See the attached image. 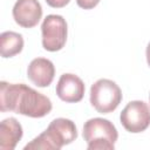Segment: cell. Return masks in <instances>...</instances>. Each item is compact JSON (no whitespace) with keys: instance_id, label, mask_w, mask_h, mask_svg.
I'll use <instances>...</instances> for the list:
<instances>
[{"instance_id":"1","label":"cell","mask_w":150,"mask_h":150,"mask_svg":"<svg viewBox=\"0 0 150 150\" xmlns=\"http://www.w3.org/2000/svg\"><path fill=\"white\" fill-rule=\"evenodd\" d=\"M52 101L25 83H0V110L40 118L52 110Z\"/></svg>"},{"instance_id":"2","label":"cell","mask_w":150,"mask_h":150,"mask_svg":"<svg viewBox=\"0 0 150 150\" xmlns=\"http://www.w3.org/2000/svg\"><path fill=\"white\" fill-rule=\"evenodd\" d=\"M77 137V129L71 120L59 117L53 120L48 128L25 145V150L43 149L60 150L63 145L70 144Z\"/></svg>"},{"instance_id":"3","label":"cell","mask_w":150,"mask_h":150,"mask_svg":"<svg viewBox=\"0 0 150 150\" xmlns=\"http://www.w3.org/2000/svg\"><path fill=\"white\" fill-rule=\"evenodd\" d=\"M82 136L89 150H112L118 132L110 121L95 117L84 123Z\"/></svg>"},{"instance_id":"4","label":"cell","mask_w":150,"mask_h":150,"mask_svg":"<svg viewBox=\"0 0 150 150\" xmlns=\"http://www.w3.org/2000/svg\"><path fill=\"white\" fill-rule=\"evenodd\" d=\"M121 101V88L111 80L100 79L90 88V104L100 114L112 112Z\"/></svg>"},{"instance_id":"5","label":"cell","mask_w":150,"mask_h":150,"mask_svg":"<svg viewBox=\"0 0 150 150\" xmlns=\"http://www.w3.org/2000/svg\"><path fill=\"white\" fill-rule=\"evenodd\" d=\"M42 47L48 52L61 50L67 41L68 27L67 22L61 15L50 14L43 19L41 25Z\"/></svg>"},{"instance_id":"6","label":"cell","mask_w":150,"mask_h":150,"mask_svg":"<svg viewBox=\"0 0 150 150\" xmlns=\"http://www.w3.org/2000/svg\"><path fill=\"white\" fill-rule=\"evenodd\" d=\"M123 128L132 134H138L150 125V108L143 101H131L120 116Z\"/></svg>"},{"instance_id":"7","label":"cell","mask_w":150,"mask_h":150,"mask_svg":"<svg viewBox=\"0 0 150 150\" xmlns=\"http://www.w3.org/2000/svg\"><path fill=\"white\" fill-rule=\"evenodd\" d=\"M12 14L19 26L33 28L42 18V7L38 0H18L14 4Z\"/></svg>"},{"instance_id":"8","label":"cell","mask_w":150,"mask_h":150,"mask_svg":"<svg viewBox=\"0 0 150 150\" xmlns=\"http://www.w3.org/2000/svg\"><path fill=\"white\" fill-rule=\"evenodd\" d=\"M84 83L75 74L64 73L60 76L56 84V95L66 103L80 102L84 96Z\"/></svg>"},{"instance_id":"9","label":"cell","mask_w":150,"mask_h":150,"mask_svg":"<svg viewBox=\"0 0 150 150\" xmlns=\"http://www.w3.org/2000/svg\"><path fill=\"white\" fill-rule=\"evenodd\" d=\"M55 75V67L53 62L45 57H36L32 60L27 68L28 79L38 87H48Z\"/></svg>"},{"instance_id":"10","label":"cell","mask_w":150,"mask_h":150,"mask_svg":"<svg viewBox=\"0 0 150 150\" xmlns=\"http://www.w3.org/2000/svg\"><path fill=\"white\" fill-rule=\"evenodd\" d=\"M22 127L14 117L5 118L0 124V149L13 150L22 138Z\"/></svg>"},{"instance_id":"11","label":"cell","mask_w":150,"mask_h":150,"mask_svg":"<svg viewBox=\"0 0 150 150\" xmlns=\"http://www.w3.org/2000/svg\"><path fill=\"white\" fill-rule=\"evenodd\" d=\"M23 48V38L21 34L8 30L0 35V53L4 59L13 57L21 53Z\"/></svg>"},{"instance_id":"12","label":"cell","mask_w":150,"mask_h":150,"mask_svg":"<svg viewBox=\"0 0 150 150\" xmlns=\"http://www.w3.org/2000/svg\"><path fill=\"white\" fill-rule=\"evenodd\" d=\"M100 1L101 0H76V4L83 9H93L98 5Z\"/></svg>"},{"instance_id":"13","label":"cell","mask_w":150,"mask_h":150,"mask_svg":"<svg viewBox=\"0 0 150 150\" xmlns=\"http://www.w3.org/2000/svg\"><path fill=\"white\" fill-rule=\"evenodd\" d=\"M47 5L53 8H62L70 2V0H46Z\"/></svg>"},{"instance_id":"14","label":"cell","mask_w":150,"mask_h":150,"mask_svg":"<svg viewBox=\"0 0 150 150\" xmlns=\"http://www.w3.org/2000/svg\"><path fill=\"white\" fill-rule=\"evenodd\" d=\"M145 55H146V62H148V66L150 67V42H149V45L146 46V50H145Z\"/></svg>"},{"instance_id":"15","label":"cell","mask_w":150,"mask_h":150,"mask_svg":"<svg viewBox=\"0 0 150 150\" xmlns=\"http://www.w3.org/2000/svg\"><path fill=\"white\" fill-rule=\"evenodd\" d=\"M149 101H150V94H149Z\"/></svg>"}]
</instances>
